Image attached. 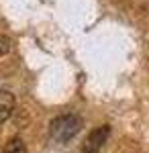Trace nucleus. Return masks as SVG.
Here are the masks:
<instances>
[{
    "mask_svg": "<svg viewBox=\"0 0 149 153\" xmlns=\"http://www.w3.org/2000/svg\"><path fill=\"white\" fill-rule=\"evenodd\" d=\"M80 127H82V120L78 117H74V114H61V117L51 120L49 133H51V137H53L55 141L66 143L80 131Z\"/></svg>",
    "mask_w": 149,
    "mask_h": 153,
    "instance_id": "1",
    "label": "nucleus"
},
{
    "mask_svg": "<svg viewBox=\"0 0 149 153\" xmlns=\"http://www.w3.org/2000/svg\"><path fill=\"white\" fill-rule=\"evenodd\" d=\"M108 135H110V129H108L106 125L98 127V129H94L90 135L86 137V141H84V145H82V151H84V153H98L104 147V143H106V139H108Z\"/></svg>",
    "mask_w": 149,
    "mask_h": 153,
    "instance_id": "2",
    "label": "nucleus"
},
{
    "mask_svg": "<svg viewBox=\"0 0 149 153\" xmlns=\"http://www.w3.org/2000/svg\"><path fill=\"white\" fill-rule=\"evenodd\" d=\"M14 110V96L8 90H0V123H4Z\"/></svg>",
    "mask_w": 149,
    "mask_h": 153,
    "instance_id": "3",
    "label": "nucleus"
},
{
    "mask_svg": "<svg viewBox=\"0 0 149 153\" xmlns=\"http://www.w3.org/2000/svg\"><path fill=\"white\" fill-rule=\"evenodd\" d=\"M4 153H27V147H25L23 139H19V137H12L10 141L6 143V147H4Z\"/></svg>",
    "mask_w": 149,
    "mask_h": 153,
    "instance_id": "4",
    "label": "nucleus"
},
{
    "mask_svg": "<svg viewBox=\"0 0 149 153\" xmlns=\"http://www.w3.org/2000/svg\"><path fill=\"white\" fill-rule=\"evenodd\" d=\"M8 51H10V39L8 37H0V57L4 53H8Z\"/></svg>",
    "mask_w": 149,
    "mask_h": 153,
    "instance_id": "5",
    "label": "nucleus"
}]
</instances>
